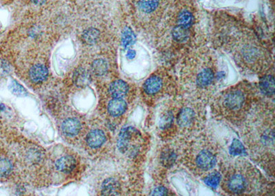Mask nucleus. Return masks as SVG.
Listing matches in <instances>:
<instances>
[{
    "label": "nucleus",
    "instance_id": "19",
    "mask_svg": "<svg viewBox=\"0 0 275 196\" xmlns=\"http://www.w3.org/2000/svg\"><path fill=\"white\" fill-rule=\"evenodd\" d=\"M91 76L84 68H79L74 71L73 74V81L74 84L79 88H85L91 84Z\"/></svg>",
    "mask_w": 275,
    "mask_h": 196
},
{
    "label": "nucleus",
    "instance_id": "15",
    "mask_svg": "<svg viewBox=\"0 0 275 196\" xmlns=\"http://www.w3.org/2000/svg\"><path fill=\"white\" fill-rule=\"evenodd\" d=\"M130 86L123 80H116L110 84L109 91L113 98H125L130 92Z\"/></svg>",
    "mask_w": 275,
    "mask_h": 196
},
{
    "label": "nucleus",
    "instance_id": "24",
    "mask_svg": "<svg viewBox=\"0 0 275 196\" xmlns=\"http://www.w3.org/2000/svg\"><path fill=\"white\" fill-rule=\"evenodd\" d=\"M109 64L108 61L103 59H98L93 61L92 64V71L97 76H103L108 72Z\"/></svg>",
    "mask_w": 275,
    "mask_h": 196
},
{
    "label": "nucleus",
    "instance_id": "2",
    "mask_svg": "<svg viewBox=\"0 0 275 196\" xmlns=\"http://www.w3.org/2000/svg\"><path fill=\"white\" fill-rule=\"evenodd\" d=\"M274 101L259 97L246 120L239 126L240 136L248 155L274 178L275 110Z\"/></svg>",
    "mask_w": 275,
    "mask_h": 196
},
{
    "label": "nucleus",
    "instance_id": "16",
    "mask_svg": "<svg viewBox=\"0 0 275 196\" xmlns=\"http://www.w3.org/2000/svg\"><path fill=\"white\" fill-rule=\"evenodd\" d=\"M162 0H138V7L142 13L152 16L160 12Z\"/></svg>",
    "mask_w": 275,
    "mask_h": 196
},
{
    "label": "nucleus",
    "instance_id": "6",
    "mask_svg": "<svg viewBox=\"0 0 275 196\" xmlns=\"http://www.w3.org/2000/svg\"><path fill=\"white\" fill-rule=\"evenodd\" d=\"M222 148L212 132L205 129L185 144L182 166L195 177L202 180L220 169Z\"/></svg>",
    "mask_w": 275,
    "mask_h": 196
},
{
    "label": "nucleus",
    "instance_id": "12",
    "mask_svg": "<svg viewBox=\"0 0 275 196\" xmlns=\"http://www.w3.org/2000/svg\"><path fill=\"white\" fill-rule=\"evenodd\" d=\"M257 87L260 97L266 100L275 101L274 68L259 76V84L257 85Z\"/></svg>",
    "mask_w": 275,
    "mask_h": 196
},
{
    "label": "nucleus",
    "instance_id": "17",
    "mask_svg": "<svg viewBox=\"0 0 275 196\" xmlns=\"http://www.w3.org/2000/svg\"><path fill=\"white\" fill-rule=\"evenodd\" d=\"M101 192L103 195L105 196L121 195L122 187L120 182L116 179L108 178L103 182Z\"/></svg>",
    "mask_w": 275,
    "mask_h": 196
},
{
    "label": "nucleus",
    "instance_id": "27",
    "mask_svg": "<svg viewBox=\"0 0 275 196\" xmlns=\"http://www.w3.org/2000/svg\"><path fill=\"white\" fill-rule=\"evenodd\" d=\"M220 180H221V172L220 169L208 174L202 180L204 181V183L207 184L211 188L216 189L219 187Z\"/></svg>",
    "mask_w": 275,
    "mask_h": 196
},
{
    "label": "nucleus",
    "instance_id": "28",
    "mask_svg": "<svg viewBox=\"0 0 275 196\" xmlns=\"http://www.w3.org/2000/svg\"><path fill=\"white\" fill-rule=\"evenodd\" d=\"M11 161L6 159H0V177L8 176L12 171Z\"/></svg>",
    "mask_w": 275,
    "mask_h": 196
},
{
    "label": "nucleus",
    "instance_id": "23",
    "mask_svg": "<svg viewBox=\"0 0 275 196\" xmlns=\"http://www.w3.org/2000/svg\"><path fill=\"white\" fill-rule=\"evenodd\" d=\"M81 129V124L75 119H66L62 124V130L67 136H75Z\"/></svg>",
    "mask_w": 275,
    "mask_h": 196
},
{
    "label": "nucleus",
    "instance_id": "11",
    "mask_svg": "<svg viewBox=\"0 0 275 196\" xmlns=\"http://www.w3.org/2000/svg\"><path fill=\"white\" fill-rule=\"evenodd\" d=\"M150 138L132 126L123 127L118 134V151L131 160L143 159L149 150Z\"/></svg>",
    "mask_w": 275,
    "mask_h": 196
},
{
    "label": "nucleus",
    "instance_id": "5",
    "mask_svg": "<svg viewBox=\"0 0 275 196\" xmlns=\"http://www.w3.org/2000/svg\"><path fill=\"white\" fill-rule=\"evenodd\" d=\"M220 172L219 187L227 195H263L271 187L256 166L243 156L223 159Z\"/></svg>",
    "mask_w": 275,
    "mask_h": 196
},
{
    "label": "nucleus",
    "instance_id": "9",
    "mask_svg": "<svg viewBox=\"0 0 275 196\" xmlns=\"http://www.w3.org/2000/svg\"><path fill=\"white\" fill-rule=\"evenodd\" d=\"M187 141L182 139L160 141L152 157L153 180H166L170 172L181 167L182 156Z\"/></svg>",
    "mask_w": 275,
    "mask_h": 196
},
{
    "label": "nucleus",
    "instance_id": "20",
    "mask_svg": "<svg viewBox=\"0 0 275 196\" xmlns=\"http://www.w3.org/2000/svg\"><path fill=\"white\" fill-rule=\"evenodd\" d=\"M106 140V136L103 131L94 129L91 131L87 136V143L92 148L101 147Z\"/></svg>",
    "mask_w": 275,
    "mask_h": 196
},
{
    "label": "nucleus",
    "instance_id": "21",
    "mask_svg": "<svg viewBox=\"0 0 275 196\" xmlns=\"http://www.w3.org/2000/svg\"><path fill=\"white\" fill-rule=\"evenodd\" d=\"M48 71L46 66L41 64L36 65L30 71V77L35 83H41L47 79Z\"/></svg>",
    "mask_w": 275,
    "mask_h": 196
},
{
    "label": "nucleus",
    "instance_id": "7",
    "mask_svg": "<svg viewBox=\"0 0 275 196\" xmlns=\"http://www.w3.org/2000/svg\"><path fill=\"white\" fill-rule=\"evenodd\" d=\"M206 124V104L184 96H178L176 114L177 139L189 141L204 130Z\"/></svg>",
    "mask_w": 275,
    "mask_h": 196
},
{
    "label": "nucleus",
    "instance_id": "1",
    "mask_svg": "<svg viewBox=\"0 0 275 196\" xmlns=\"http://www.w3.org/2000/svg\"><path fill=\"white\" fill-rule=\"evenodd\" d=\"M225 78L218 54L207 46L190 50L182 57L177 76L180 95L209 104Z\"/></svg>",
    "mask_w": 275,
    "mask_h": 196
},
{
    "label": "nucleus",
    "instance_id": "30",
    "mask_svg": "<svg viewBox=\"0 0 275 196\" xmlns=\"http://www.w3.org/2000/svg\"><path fill=\"white\" fill-rule=\"evenodd\" d=\"M136 56V51L132 49L128 50V53H127L126 56L127 59H129V60H132V59H135Z\"/></svg>",
    "mask_w": 275,
    "mask_h": 196
},
{
    "label": "nucleus",
    "instance_id": "22",
    "mask_svg": "<svg viewBox=\"0 0 275 196\" xmlns=\"http://www.w3.org/2000/svg\"><path fill=\"white\" fill-rule=\"evenodd\" d=\"M56 168L59 172L70 173L75 168L76 160L72 156H63L56 162Z\"/></svg>",
    "mask_w": 275,
    "mask_h": 196
},
{
    "label": "nucleus",
    "instance_id": "26",
    "mask_svg": "<svg viewBox=\"0 0 275 196\" xmlns=\"http://www.w3.org/2000/svg\"><path fill=\"white\" fill-rule=\"evenodd\" d=\"M100 37V33L97 29L90 28L83 33L82 38L85 43L89 45H93L97 42Z\"/></svg>",
    "mask_w": 275,
    "mask_h": 196
},
{
    "label": "nucleus",
    "instance_id": "8",
    "mask_svg": "<svg viewBox=\"0 0 275 196\" xmlns=\"http://www.w3.org/2000/svg\"><path fill=\"white\" fill-rule=\"evenodd\" d=\"M141 94L150 108L162 101L181 96L177 76L169 68L161 66L147 78L142 85Z\"/></svg>",
    "mask_w": 275,
    "mask_h": 196
},
{
    "label": "nucleus",
    "instance_id": "25",
    "mask_svg": "<svg viewBox=\"0 0 275 196\" xmlns=\"http://www.w3.org/2000/svg\"><path fill=\"white\" fill-rule=\"evenodd\" d=\"M136 36L131 28L127 27L123 30L121 36V43L123 48L127 49L131 47L136 42Z\"/></svg>",
    "mask_w": 275,
    "mask_h": 196
},
{
    "label": "nucleus",
    "instance_id": "29",
    "mask_svg": "<svg viewBox=\"0 0 275 196\" xmlns=\"http://www.w3.org/2000/svg\"><path fill=\"white\" fill-rule=\"evenodd\" d=\"M10 89L13 94L17 96H24L27 94L26 89L21 85L18 84L16 81H13L9 86Z\"/></svg>",
    "mask_w": 275,
    "mask_h": 196
},
{
    "label": "nucleus",
    "instance_id": "3",
    "mask_svg": "<svg viewBox=\"0 0 275 196\" xmlns=\"http://www.w3.org/2000/svg\"><path fill=\"white\" fill-rule=\"evenodd\" d=\"M257 85L241 81L218 91L209 102L213 119L239 128L259 99Z\"/></svg>",
    "mask_w": 275,
    "mask_h": 196
},
{
    "label": "nucleus",
    "instance_id": "10",
    "mask_svg": "<svg viewBox=\"0 0 275 196\" xmlns=\"http://www.w3.org/2000/svg\"><path fill=\"white\" fill-rule=\"evenodd\" d=\"M178 97L162 101L152 107L151 125L155 136L160 141H168L177 139L176 114Z\"/></svg>",
    "mask_w": 275,
    "mask_h": 196
},
{
    "label": "nucleus",
    "instance_id": "18",
    "mask_svg": "<svg viewBox=\"0 0 275 196\" xmlns=\"http://www.w3.org/2000/svg\"><path fill=\"white\" fill-rule=\"evenodd\" d=\"M149 195L173 196L176 195V194L168 184L167 180H155Z\"/></svg>",
    "mask_w": 275,
    "mask_h": 196
},
{
    "label": "nucleus",
    "instance_id": "31",
    "mask_svg": "<svg viewBox=\"0 0 275 196\" xmlns=\"http://www.w3.org/2000/svg\"><path fill=\"white\" fill-rule=\"evenodd\" d=\"M35 4L41 5L44 4L47 0H31Z\"/></svg>",
    "mask_w": 275,
    "mask_h": 196
},
{
    "label": "nucleus",
    "instance_id": "13",
    "mask_svg": "<svg viewBox=\"0 0 275 196\" xmlns=\"http://www.w3.org/2000/svg\"><path fill=\"white\" fill-rule=\"evenodd\" d=\"M194 15L190 8H181L176 13V22L175 25L193 29V25L194 24Z\"/></svg>",
    "mask_w": 275,
    "mask_h": 196
},
{
    "label": "nucleus",
    "instance_id": "4",
    "mask_svg": "<svg viewBox=\"0 0 275 196\" xmlns=\"http://www.w3.org/2000/svg\"><path fill=\"white\" fill-rule=\"evenodd\" d=\"M221 44L237 66L248 74L260 76L274 68L271 51L249 30L235 32Z\"/></svg>",
    "mask_w": 275,
    "mask_h": 196
},
{
    "label": "nucleus",
    "instance_id": "14",
    "mask_svg": "<svg viewBox=\"0 0 275 196\" xmlns=\"http://www.w3.org/2000/svg\"><path fill=\"white\" fill-rule=\"evenodd\" d=\"M128 102L125 98H113L108 106V112L114 117L123 115L128 109Z\"/></svg>",
    "mask_w": 275,
    "mask_h": 196
}]
</instances>
